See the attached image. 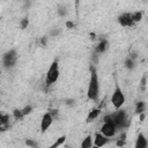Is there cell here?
Here are the masks:
<instances>
[{"label":"cell","instance_id":"obj_13","mask_svg":"<svg viewBox=\"0 0 148 148\" xmlns=\"http://www.w3.org/2000/svg\"><path fill=\"white\" fill-rule=\"evenodd\" d=\"M92 146H94V138L91 135H87L81 142V147L82 148H90Z\"/></svg>","mask_w":148,"mask_h":148},{"label":"cell","instance_id":"obj_10","mask_svg":"<svg viewBox=\"0 0 148 148\" xmlns=\"http://www.w3.org/2000/svg\"><path fill=\"white\" fill-rule=\"evenodd\" d=\"M108 49H109V42H108L106 39H101V40L97 43L96 47H95V52H96L97 54H103Z\"/></svg>","mask_w":148,"mask_h":148},{"label":"cell","instance_id":"obj_22","mask_svg":"<svg viewBox=\"0 0 148 148\" xmlns=\"http://www.w3.org/2000/svg\"><path fill=\"white\" fill-rule=\"evenodd\" d=\"M31 111H32V108H31L30 105H27V106H24V108L22 109V112H23V114H24V116H27V114L31 113Z\"/></svg>","mask_w":148,"mask_h":148},{"label":"cell","instance_id":"obj_1","mask_svg":"<svg viewBox=\"0 0 148 148\" xmlns=\"http://www.w3.org/2000/svg\"><path fill=\"white\" fill-rule=\"evenodd\" d=\"M87 98L92 102H97L99 98V80L97 71L94 66H90L89 69V81L87 88Z\"/></svg>","mask_w":148,"mask_h":148},{"label":"cell","instance_id":"obj_20","mask_svg":"<svg viewBox=\"0 0 148 148\" xmlns=\"http://www.w3.org/2000/svg\"><path fill=\"white\" fill-rule=\"evenodd\" d=\"M58 13H59L60 16L66 15V13H67V8H66V6H59V7H58Z\"/></svg>","mask_w":148,"mask_h":148},{"label":"cell","instance_id":"obj_17","mask_svg":"<svg viewBox=\"0 0 148 148\" xmlns=\"http://www.w3.org/2000/svg\"><path fill=\"white\" fill-rule=\"evenodd\" d=\"M131 14H132V20H133V22L135 24L142 20V13L141 12L138 10V12H134V13H131Z\"/></svg>","mask_w":148,"mask_h":148},{"label":"cell","instance_id":"obj_5","mask_svg":"<svg viewBox=\"0 0 148 148\" xmlns=\"http://www.w3.org/2000/svg\"><path fill=\"white\" fill-rule=\"evenodd\" d=\"M111 104L116 110L121 109L123 105L125 104V95H124L121 88L118 84H116L114 90H113V92L111 95Z\"/></svg>","mask_w":148,"mask_h":148},{"label":"cell","instance_id":"obj_7","mask_svg":"<svg viewBox=\"0 0 148 148\" xmlns=\"http://www.w3.org/2000/svg\"><path fill=\"white\" fill-rule=\"evenodd\" d=\"M52 123H53V114H52V112L44 113L42 119H40V132L45 133L51 127Z\"/></svg>","mask_w":148,"mask_h":148},{"label":"cell","instance_id":"obj_19","mask_svg":"<svg viewBox=\"0 0 148 148\" xmlns=\"http://www.w3.org/2000/svg\"><path fill=\"white\" fill-rule=\"evenodd\" d=\"M13 116H14L15 119H21L22 117H24V114L22 112V109H15L13 111Z\"/></svg>","mask_w":148,"mask_h":148},{"label":"cell","instance_id":"obj_9","mask_svg":"<svg viewBox=\"0 0 148 148\" xmlns=\"http://www.w3.org/2000/svg\"><path fill=\"white\" fill-rule=\"evenodd\" d=\"M109 142V138H106L104 134H102L101 132H96L94 135V146L95 147H102L105 146Z\"/></svg>","mask_w":148,"mask_h":148},{"label":"cell","instance_id":"obj_3","mask_svg":"<svg viewBox=\"0 0 148 148\" xmlns=\"http://www.w3.org/2000/svg\"><path fill=\"white\" fill-rule=\"evenodd\" d=\"M59 76H60L59 64H58L57 60H54V61L51 62L50 67H49L47 71H46V77H45V82H46V84H49V86L54 84V83L58 81Z\"/></svg>","mask_w":148,"mask_h":148},{"label":"cell","instance_id":"obj_24","mask_svg":"<svg viewBox=\"0 0 148 148\" xmlns=\"http://www.w3.org/2000/svg\"><path fill=\"white\" fill-rule=\"evenodd\" d=\"M66 24H67V27H68V28H69V29H71V28H73V27H74V24H73V23H72V22H67V23H66Z\"/></svg>","mask_w":148,"mask_h":148},{"label":"cell","instance_id":"obj_2","mask_svg":"<svg viewBox=\"0 0 148 148\" xmlns=\"http://www.w3.org/2000/svg\"><path fill=\"white\" fill-rule=\"evenodd\" d=\"M111 118H112V121L114 123V125L117 126L118 130H123V128L127 127L130 124L128 116H127L126 111L121 110V109H118L116 112L111 113Z\"/></svg>","mask_w":148,"mask_h":148},{"label":"cell","instance_id":"obj_21","mask_svg":"<svg viewBox=\"0 0 148 148\" xmlns=\"http://www.w3.org/2000/svg\"><path fill=\"white\" fill-rule=\"evenodd\" d=\"M28 25H29V20H28L27 17L22 18V21L20 22V27H21V29H25Z\"/></svg>","mask_w":148,"mask_h":148},{"label":"cell","instance_id":"obj_18","mask_svg":"<svg viewBox=\"0 0 148 148\" xmlns=\"http://www.w3.org/2000/svg\"><path fill=\"white\" fill-rule=\"evenodd\" d=\"M65 141H66V136L65 135H61V136H59L58 139H57V141L56 142H53L52 145H51V147H59V146H62L64 143H65Z\"/></svg>","mask_w":148,"mask_h":148},{"label":"cell","instance_id":"obj_14","mask_svg":"<svg viewBox=\"0 0 148 148\" xmlns=\"http://www.w3.org/2000/svg\"><path fill=\"white\" fill-rule=\"evenodd\" d=\"M0 125H1V131H5V128L9 125V116L6 113H2L0 116Z\"/></svg>","mask_w":148,"mask_h":148},{"label":"cell","instance_id":"obj_12","mask_svg":"<svg viewBox=\"0 0 148 148\" xmlns=\"http://www.w3.org/2000/svg\"><path fill=\"white\" fill-rule=\"evenodd\" d=\"M101 114V109L98 108H95V109H91L87 116V121H92L95 119L98 118V116Z\"/></svg>","mask_w":148,"mask_h":148},{"label":"cell","instance_id":"obj_6","mask_svg":"<svg viewBox=\"0 0 148 148\" xmlns=\"http://www.w3.org/2000/svg\"><path fill=\"white\" fill-rule=\"evenodd\" d=\"M117 130H118L117 126L114 125V123H113L112 119H111V120H104V121H103L99 132H101L102 134H104L106 138L110 139V138H113V136L116 135Z\"/></svg>","mask_w":148,"mask_h":148},{"label":"cell","instance_id":"obj_11","mask_svg":"<svg viewBox=\"0 0 148 148\" xmlns=\"http://www.w3.org/2000/svg\"><path fill=\"white\" fill-rule=\"evenodd\" d=\"M134 146H135V148H146V147H148V140H147V138L142 133H139L138 136H136V140H135Z\"/></svg>","mask_w":148,"mask_h":148},{"label":"cell","instance_id":"obj_16","mask_svg":"<svg viewBox=\"0 0 148 148\" xmlns=\"http://www.w3.org/2000/svg\"><path fill=\"white\" fill-rule=\"evenodd\" d=\"M145 109H146V104H145V102H142V101L136 102V104H135V113L140 114V113L145 112Z\"/></svg>","mask_w":148,"mask_h":148},{"label":"cell","instance_id":"obj_23","mask_svg":"<svg viewBox=\"0 0 148 148\" xmlns=\"http://www.w3.org/2000/svg\"><path fill=\"white\" fill-rule=\"evenodd\" d=\"M25 145H27V146H30V147H37V146H38V145H37L36 142H34L31 139H28V140L25 141Z\"/></svg>","mask_w":148,"mask_h":148},{"label":"cell","instance_id":"obj_4","mask_svg":"<svg viewBox=\"0 0 148 148\" xmlns=\"http://www.w3.org/2000/svg\"><path fill=\"white\" fill-rule=\"evenodd\" d=\"M18 59V53L15 49H12V50H8L7 52L3 53L2 56V67L5 69H9L12 67H14L16 65V61Z\"/></svg>","mask_w":148,"mask_h":148},{"label":"cell","instance_id":"obj_15","mask_svg":"<svg viewBox=\"0 0 148 148\" xmlns=\"http://www.w3.org/2000/svg\"><path fill=\"white\" fill-rule=\"evenodd\" d=\"M125 67L127 69H133L135 67V61H134V58L133 57H127L126 60H125Z\"/></svg>","mask_w":148,"mask_h":148},{"label":"cell","instance_id":"obj_8","mask_svg":"<svg viewBox=\"0 0 148 148\" xmlns=\"http://www.w3.org/2000/svg\"><path fill=\"white\" fill-rule=\"evenodd\" d=\"M118 23L121 27H125V28H131L135 24L132 20V14L131 13H124V14L119 15L118 16Z\"/></svg>","mask_w":148,"mask_h":148}]
</instances>
